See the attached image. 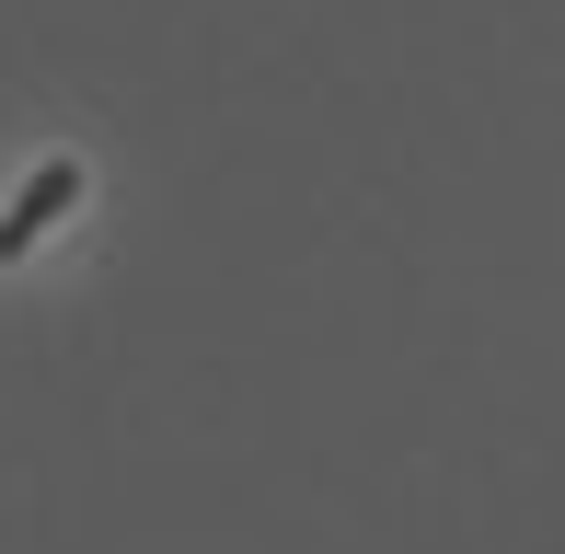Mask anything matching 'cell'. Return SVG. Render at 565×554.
Returning <instances> with one entry per match:
<instances>
[{
    "instance_id": "obj_1",
    "label": "cell",
    "mask_w": 565,
    "mask_h": 554,
    "mask_svg": "<svg viewBox=\"0 0 565 554\" xmlns=\"http://www.w3.org/2000/svg\"><path fill=\"white\" fill-rule=\"evenodd\" d=\"M70 209H82V162L58 150V162H35V173H23V196L0 209V266H12V255H35V232H58Z\"/></svg>"
}]
</instances>
